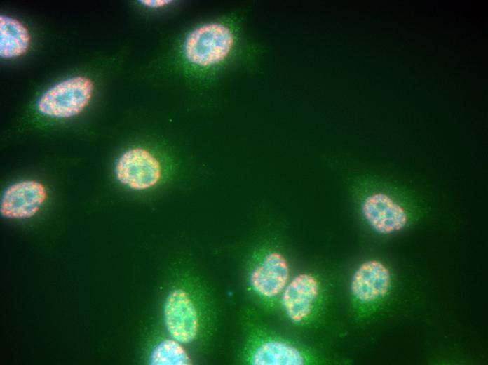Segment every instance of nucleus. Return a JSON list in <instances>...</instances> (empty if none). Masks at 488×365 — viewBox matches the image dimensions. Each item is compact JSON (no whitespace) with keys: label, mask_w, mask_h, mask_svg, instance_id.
<instances>
[{"label":"nucleus","mask_w":488,"mask_h":365,"mask_svg":"<svg viewBox=\"0 0 488 365\" xmlns=\"http://www.w3.org/2000/svg\"><path fill=\"white\" fill-rule=\"evenodd\" d=\"M240 20L230 15L198 25L181 46L184 64L194 71L217 70L242 54Z\"/></svg>","instance_id":"nucleus-1"},{"label":"nucleus","mask_w":488,"mask_h":365,"mask_svg":"<svg viewBox=\"0 0 488 365\" xmlns=\"http://www.w3.org/2000/svg\"><path fill=\"white\" fill-rule=\"evenodd\" d=\"M94 83L85 76L62 80L39 98L36 109L41 114L55 119H69L79 115L88 105L94 93Z\"/></svg>","instance_id":"nucleus-2"},{"label":"nucleus","mask_w":488,"mask_h":365,"mask_svg":"<svg viewBox=\"0 0 488 365\" xmlns=\"http://www.w3.org/2000/svg\"><path fill=\"white\" fill-rule=\"evenodd\" d=\"M165 170L161 161L142 147L129 148L118 158L114 166L117 181L133 191L150 190L160 183Z\"/></svg>","instance_id":"nucleus-3"},{"label":"nucleus","mask_w":488,"mask_h":365,"mask_svg":"<svg viewBox=\"0 0 488 365\" xmlns=\"http://www.w3.org/2000/svg\"><path fill=\"white\" fill-rule=\"evenodd\" d=\"M361 212L368 225L382 234L402 230L409 220L405 208L388 190L366 195L361 203Z\"/></svg>","instance_id":"nucleus-4"},{"label":"nucleus","mask_w":488,"mask_h":365,"mask_svg":"<svg viewBox=\"0 0 488 365\" xmlns=\"http://www.w3.org/2000/svg\"><path fill=\"white\" fill-rule=\"evenodd\" d=\"M48 198L45 185L35 180L15 182L7 187L0 202V213L8 219L22 220L35 215Z\"/></svg>","instance_id":"nucleus-5"},{"label":"nucleus","mask_w":488,"mask_h":365,"mask_svg":"<svg viewBox=\"0 0 488 365\" xmlns=\"http://www.w3.org/2000/svg\"><path fill=\"white\" fill-rule=\"evenodd\" d=\"M165 323L170 336L181 343L194 340L198 329V318L191 298L180 288L168 296L164 306Z\"/></svg>","instance_id":"nucleus-6"},{"label":"nucleus","mask_w":488,"mask_h":365,"mask_svg":"<svg viewBox=\"0 0 488 365\" xmlns=\"http://www.w3.org/2000/svg\"><path fill=\"white\" fill-rule=\"evenodd\" d=\"M391 276L381 262L371 260L362 263L351 284L353 296L362 303H371L384 297L389 291Z\"/></svg>","instance_id":"nucleus-7"},{"label":"nucleus","mask_w":488,"mask_h":365,"mask_svg":"<svg viewBox=\"0 0 488 365\" xmlns=\"http://www.w3.org/2000/svg\"><path fill=\"white\" fill-rule=\"evenodd\" d=\"M319 293V283L313 275L296 276L285 288L282 303L289 319L295 323L306 319L313 311Z\"/></svg>","instance_id":"nucleus-8"},{"label":"nucleus","mask_w":488,"mask_h":365,"mask_svg":"<svg viewBox=\"0 0 488 365\" xmlns=\"http://www.w3.org/2000/svg\"><path fill=\"white\" fill-rule=\"evenodd\" d=\"M289 277L286 258L279 252H270L252 271L250 284L259 295L272 298L285 288Z\"/></svg>","instance_id":"nucleus-9"},{"label":"nucleus","mask_w":488,"mask_h":365,"mask_svg":"<svg viewBox=\"0 0 488 365\" xmlns=\"http://www.w3.org/2000/svg\"><path fill=\"white\" fill-rule=\"evenodd\" d=\"M31 35L27 27L11 16H0V56L13 59L25 54L31 44Z\"/></svg>","instance_id":"nucleus-10"},{"label":"nucleus","mask_w":488,"mask_h":365,"mask_svg":"<svg viewBox=\"0 0 488 365\" xmlns=\"http://www.w3.org/2000/svg\"><path fill=\"white\" fill-rule=\"evenodd\" d=\"M255 365H302L305 358L302 352L290 343L271 340L262 343L251 357Z\"/></svg>","instance_id":"nucleus-11"},{"label":"nucleus","mask_w":488,"mask_h":365,"mask_svg":"<svg viewBox=\"0 0 488 365\" xmlns=\"http://www.w3.org/2000/svg\"><path fill=\"white\" fill-rule=\"evenodd\" d=\"M150 364L154 365H189L191 359L184 347L175 339L164 340L152 351Z\"/></svg>","instance_id":"nucleus-12"},{"label":"nucleus","mask_w":488,"mask_h":365,"mask_svg":"<svg viewBox=\"0 0 488 365\" xmlns=\"http://www.w3.org/2000/svg\"><path fill=\"white\" fill-rule=\"evenodd\" d=\"M141 4L149 8H161L166 7L172 3L168 0H142Z\"/></svg>","instance_id":"nucleus-13"}]
</instances>
